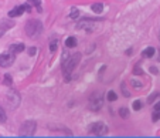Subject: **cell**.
<instances>
[{
    "instance_id": "cell-16",
    "label": "cell",
    "mask_w": 160,
    "mask_h": 138,
    "mask_svg": "<svg viewBox=\"0 0 160 138\" xmlns=\"http://www.w3.org/2000/svg\"><path fill=\"white\" fill-rule=\"evenodd\" d=\"M116 98H118V95H116V93H115L114 90L108 91V94H106V100L108 101H115Z\"/></svg>"
},
{
    "instance_id": "cell-18",
    "label": "cell",
    "mask_w": 160,
    "mask_h": 138,
    "mask_svg": "<svg viewBox=\"0 0 160 138\" xmlns=\"http://www.w3.org/2000/svg\"><path fill=\"white\" fill-rule=\"evenodd\" d=\"M119 115L123 118V120H125V118H128V117H129V110H128V108H120V110H119Z\"/></svg>"
},
{
    "instance_id": "cell-30",
    "label": "cell",
    "mask_w": 160,
    "mask_h": 138,
    "mask_svg": "<svg viewBox=\"0 0 160 138\" xmlns=\"http://www.w3.org/2000/svg\"><path fill=\"white\" fill-rule=\"evenodd\" d=\"M150 71H152V73H154V74H157V68H154V67L150 68Z\"/></svg>"
},
{
    "instance_id": "cell-4",
    "label": "cell",
    "mask_w": 160,
    "mask_h": 138,
    "mask_svg": "<svg viewBox=\"0 0 160 138\" xmlns=\"http://www.w3.org/2000/svg\"><path fill=\"white\" fill-rule=\"evenodd\" d=\"M36 130H37V122L30 120V121H26L23 125H21L19 134H20L21 137H33Z\"/></svg>"
},
{
    "instance_id": "cell-27",
    "label": "cell",
    "mask_w": 160,
    "mask_h": 138,
    "mask_svg": "<svg viewBox=\"0 0 160 138\" xmlns=\"http://www.w3.org/2000/svg\"><path fill=\"white\" fill-rule=\"evenodd\" d=\"M156 97H157V93H154V94H152V95H150V97H149V100H147V101H149L150 104H152V103H153V101H154V98H156Z\"/></svg>"
},
{
    "instance_id": "cell-32",
    "label": "cell",
    "mask_w": 160,
    "mask_h": 138,
    "mask_svg": "<svg viewBox=\"0 0 160 138\" xmlns=\"http://www.w3.org/2000/svg\"><path fill=\"white\" fill-rule=\"evenodd\" d=\"M159 61H160V56H159Z\"/></svg>"
},
{
    "instance_id": "cell-13",
    "label": "cell",
    "mask_w": 160,
    "mask_h": 138,
    "mask_svg": "<svg viewBox=\"0 0 160 138\" xmlns=\"http://www.w3.org/2000/svg\"><path fill=\"white\" fill-rule=\"evenodd\" d=\"M65 46H67L68 48H72L77 46V39L75 37H68L67 40H65Z\"/></svg>"
},
{
    "instance_id": "cell-10",
    "label": "cell",
    "mask_w": 160,
    "mask_h": 138,
    "mask_svg": "<svg viewBox=\"0 0 160 138\" xmlns=\"http://www.w3.org/2000/svg\"><path fill=\"white\" fill-rule=\"evenodd\" d=\"M11 27H14L13 20H2L0 21V37H2L9 29H11Z\"/></svg>"
},
{
    "instance_id": "cell-19",
    "label": "cell",
    "mask_w": 160,
    "mask_h": 138,
    "mask_svg": "<svg viewBox=\"0 0 160 138\" xmlns=\"http://www.w3.org/2000/svg\"><path fill=\"white\" fill-rule=\"evenodd\" d=\"M4 84L9 85V87H13V81H11V77L9 74L4 76Z\"/></svg>"
},
{
    "instance_id": "cell-28",
    "label": "cell",
    "mask_w": 160,
    "mask_h": 138,
    "mask_svg": "<svg viewBox=\"0 0 160 138\" xmlns=\"http://www.w3.org/2000/svg\"><path fill=\"white\" fill-rule=\"evenodd\" d=\"M132 84H133L135 85V87H142V85H143V84H142V83H139V81H136V80H132Z\"/></svg>"
},
{
    "instance_id": "cell-26",
    "label": "cell",
    "mask_w": 160,
    "mask_h": 138,
    "mask_svg": "<svg viewBox=\"0 0 160 138\" xmlns=\"http://www.w3.org/2000/svg\"><path fill=\"white\" fill-rule=\"evenodd\" d=\"M36 53H37V48H36V47L28 48V54H30L31 57H33V56H36Z\"/></svg>"
},
{
    "instance_id": "cell-20",
    "label": "cell",
    "mask_w": 160,
    "mask_h": 138,
    "mask_svg": "<svg viewBox=\"0 0 160 138\" xmlns=\"http://www.w3.org/2000/svg\"><path fill=\"white\" fill-rule=\"evenodd\" d=\"M7 121V115H6V113L2 110V107H0V122L3 124V122H6Z\"/></svg>"
},
{
    "instance_id": "cell-3",
    "label": "cell",
    "mask_w": 160,
    "mask_h": 138,
    "mask_svg": "<svg viewBox=\"0 0 160 138\" xmlns=\"http://www.w3.org/2000/svg\"><path fill=\"white\" fill-rule=\"evenodd\" d=\"M108 127L103 122L98 121V122H93L92 125H89V128H88V132L92 135H97V137H103V135L108 134Z\"/></svg>"
},
{
    "instance_id": "cell-2",
    "label": "cell",
    "mask_w": 160,
    "mask_h": 138,
    "mask_svg": "<svg viewBox=\"0 0 160 138\" xmlns=\"http://www.w3.org/2000/svg\"><path fill=\"white\" fill-rule=\"evenodd\" d=\"M43 31V24L40 20H28L26 24V34L28 37H38Z\"/></svg>"
},
{
    "instance_id": "cell-23",
    "label": "cell",
    "mask_w": 160,
    "mask_h": 138,
    "mask_svg": "<svg viewBox=\"0 0 160 138\" xmlns=\"http://www.w3.org/2000/svg\"><path fill=\"white\" fill-rule=\"evenodd\" d=\"M140 108H142V103H140L139 100H137V101H135V103H133V110H136V111H139Z\"/></svg>"
},
{
    "instance_id": "cell-5",
    "label": "cell",
    "mask_w": 160,
    "mask_h": 138,
    "mask_svg": "<svg viewBox=\"0 0 160 138\" xmlns=\"http://www.w3.org/2000/svg\"><path fill=\"white\" fill-rule=\"evenodd\" d=\"M103 105V97L99 93H93L89 98V107L92 111H99Z\"/></svg>"
},
{
    "instance_id": "cell-29",
    "label": "cell",
    "mask_w": 160,
    "mask_h": 138,
    "mask_svg": "<svg viewBox=\"0 0 160 138\" xmlns=\"http://www.w3.org/2000/svg\"><path fill=\"white\" fill-rule=\"evenodd\" d=\"M154 110H160V101L157 103V104H154Z\"/></svg>"
},
{
    "instance_id": "cell-21",
    "label": "cell",
    "mask_w": 160,
    "mask_h": 138,
    "mask_svg": "<svg viewBox=\"0 0 160 138\" xmlns=\"http://www.w3.org/2000/svg\"><path fill=\"white\" fill-rule=\"evenodd\" d=\"M57 47H58V41L57 40H53V41H51V44H50V50L54 53V51L57 50Z\"/></svg>"
},
{
    "instance_id": "cell-11",
    "label": "cell",
    "mask_w": 160,
    "mask_h": 138,
    "mask_svg": "<svg viewBox=\"0 0 160 138\" xmlns=\"http://www.w3.org/2000/svg\"><path fill=\"white\" fill-rule=\"evenodd\" d=\"M9 50H10V53H13V54H19V53H21V51H24V44H21V43L11 44L10 47H9Z\"/></svg>"
},
{
    "instance_id": "cell-7",
    "label": "cell",
    "mask_w": 160,
    "mask_h": 138,
    "mask_svg": "<svg viewBox=\"0 0 160 138\" xmlns=\"http://www.w3.org/2000/svg\"><path fill=\"white\" fill-rule=\"evenodd\" d=\"M95 23H93L91 19H84V20L78 21L77 23V29H80V30H85L88 31V33H91V31L95 30Z\"/></svg>"
},
{
    "instance_id": "cell-15",
    "label": "cell",
    "mask_w": 160,
    "mask_h": 138,
    "mask_svg": "<svg viewBox=\"0 0 160 138\" xmlns=\"http://www.w3.org/2000/svg\"><path fill=\"white\" fill-rule=\"evenodd\" d=\"M78 16H80V12H78L77 7H71V13H70V19H71V20H77Z\"/></svg>"
},
{
    "instance_id": "cell-1",
    "label": "cell",
    "mask_w": 160,
    "mask_h": 138,
    "mask_svg": "<svg viewBox=\"0 0 160 138\" xmlns=\"http://www.w3.org/2000/svg\"><path fill=\"white\" fill-rule=\"evenodd\" d=\"M81 60V53H74V54H64V58H63V73H64V77L65 80H70L71 77V73L72 70L75 68L78 63Z\"/></svg>"
},
{
    "instance_id": "cell-22",
    "label": "cell",
    "mask_w": 160,
    "mask_h": 138,
    "mask_svg": "<svg viewBox=\"0 0 160 138\" xmlns=\"http://www.w3.org/2000/svg\"><path fill=\"white\" fill-rule=\"evenodd\" d=\"M28 3H31L33 6H37V9H38V12H41V7H40V0H27Z\"/></svg>"
},
{
    "instance_id": "cell-24",
    "label": "cell",
    "mask_w": 160,
    "mask_h": 138,
    "mask_svg": "<svg viewBox=\"0 0 160 138\" xmlns=\"http://www.w3.org/2000/svg\"><path fill=\"white\" fill-rule=\"evenodd\" d=\"M133 73H135V74H139V76H142V74H143V70H142V68H140L139 66H136V67L133 68Z\"/></svg>"
},
{
    "instance_id": "cell-9",
    "label": "cell",
    "mask_w": 160,
    "mask_h": 138,
    "mask_svg": "<svg viewBox=\"0 0 160 138\" xmlns=\"http://www.w3.org/2000/svg\"><path fill=\"white\" fill-rule=\"evenodd\" d=\"M30 10H31V9H30V6H28V4L17 6V7H14L13 10L9 12V17H19V16H21L24 12H30Z\"/></svg>"
},
{
    "instance_id": "cell-6",
    "label": "cell",
    "mask_w": 160,
    "mask_h": 138,
    "mask_svg": "<svg viewBox=\"0 0 160 138\" xmlns=\"http://www.w3.org/2000/svg\"><path fill=\"white\" fill-rule=\"evenodd\" d=\"M16 60L13 53H2L0 54V67H10Z\"/></svg>"
},
{
    "instance_id": "cell-17",
    "label": "cell",
    "mask_w": 160,
    "mask_h": 138,
    "mask_svg": "<svg viewBox=\"0 0 160 138\" xmlns=\"http://www.w3.org/2000/svg\"><path fill=\"white\" fill-rule=\"evenodd\" d=\"M159 120H160V110H154L153 114H152V121L156 122V121H159Z\"/></svg>"
},
{
    "instance_id": "cell-8",
    "label": "cell",
    "mask_w": 160,
    "mask_h": 138,
    "mask_svg": "<svg viewBox=\"0 0 160 138\" xmlns=\"http://www.w3.org/2000/svg\"><path fill=\"white\" fill-rule=\"evenodd\" d=\"M6 98H7V104H9L10 108H16L17 105H19V103H20V97H19V94H17L14 90L9 91Z\"/></svg>"
},
{
    "instance_id": "cell-31",
    "label": "cell",
    "mask_w": 160,
    "mask_h": 138,
    "mask_svg": "<svg viewBox=\"0 0 160 138\" xmlns=\"http://www.w3.org/2000/svg\"><path fill=\"white\" fill-rule=\"evenodd\" d=\"M159 40H160V31H159Z\"/></svg>"
},
{
    "instance_id": "cell-12",
    "label": "cell",
    "mask_w": 160,
    "mask_h": 138,
    "mask_svg": "<svg viewBox=\"0 0 160 138\" xmlns=\"http://www.w3.org/2000/svg\"><path fill=\"white\" fill-rule=\"evenodd\" d=\"M154 47H147V48H145L143 51H142V56H143L145 58H152L154 56Z\"/></svg>"
},
{
    "instance_id": "cell-14",
    "label": "cell",
    "mask_w": 160,
    "mask_h": 138,
    "mask_svg": "<svg viewBox=\"0 0 160 138\" xmlns=\"http://www.w3.org/2000/svg\"><path fill=\"white\" fill-rule=\"evenodd\" d=\"M91 9H92V12H95V13H102V12H103V4L93 3L92 6H91Z\"/></svg>"
},
{
    "instance_id": "cell-25",
    "label": "cell",
    "mask_w": 160,
    "mask_h": 138,
    "mask_svg": "<svg viewBox=\"0 0 160 138\" xmlns=\"http://www.w3.org/2000/svg\"><path fill=\"white\" fill-rule=\"evenodd\" d=\"M122 93H123L125 97H130V93L126 90V88H125V84H122Z\"/></svg>"
}]
</instances>
